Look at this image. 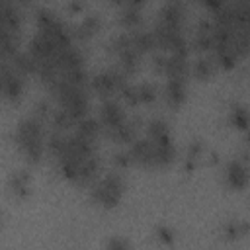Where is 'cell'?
I'll use <instances>...</instances> for the list:
<instances>
[{"instance_id": "cell-21", "label": "cell", "mask_w": 250, "mask_h": 250, "mask_svg": "<svg viewBox=\"0 0 250 250\" xmlns=\"http://www.w3.org/2000/svg\"><path fill=\"white\" fill-rule=\"evenodd\" d=\"M68 8H70V10H80L82 4H80V2H72V4H68Z\"/></svg>"}, {"instance_id": "cell-13", "label": "cell", "mask_w": 250, "mask_h": 250, "mask_svg": "<svg viewBox=\"0 0 250 250\" xmlns=\"http://www.w3.org/2000/svg\"><path fill=\"white\" fill-rule=\"evenodd\" d=\"M131 41L135 45V49L143 55L145 51H150L156 47V39H154V33L148 31V29H131Z\"/></svg>"}, {"instance_id": "cell-18", "label": "cell", "mask_w": 250, "mask_h": 250, "mask_svg": "<svg viewBox=\"0 0 250 250\" xmlns=\"http://www.w3.org/2000/svg\"><path fill=\"white\" fill-rule=\"evenodd\" d=\"M154 234H156V238H158L160 242H164V244H172L174 238H176L174 229L168 227V225H158V227L154 229Z\"/></svg>"}, {"instance_id": "cell-12", "label": "cell", "mask_w": 250, "mask_h": 250, "mask_svg": "<svg viewBox=\"0 0 250 250\" xmlns=\"http://www.w3.org/2000/svg\"><path fill=\"white\" fill-rule=\"evenodd\" d=\"M29 184H31V178H29L27 170L12 172V176H10V189H12V193L16 197H25L29 193Z\"/></svg>"}, {"instance_id": "cell-4", "label": "cell", "mask_w": 250, "mask_h": 250, "mask_svg": "<svg viewBox=\"0 0 250 250\" xmlns=\"http://www.w3.org/2000/svg\"><path fill=\"white\" fill-rule=\"evenodd\" d=\"M248 152H244L242 156H236L232 160H229V164L225 166V182L229 188L232 189H242L248 186L250 182V168H248Z\"/></svg>"}, {"instance_id": "cell-5", "label": "cell", "mask_w": 250, "mask_h": 250, "mask_svg": "<svg viewBox=\"0 0 250 250\" xmlns=\"http://www.w3.org/2000/svg\"><path fill=\"white\" fill-rule=\"evenodd\" d=\"M125 119H127V115L123 113V107L115 102V100H105L102 105H100V125L107 131V135L109 133H113L115 129H119L123 123H125Z\"/></svg>"}, {"instance_id": "cell-15", "label": "cell", "mask_w": 250, "mask_h": 250, "mask_svg": "<svg viewBox=\"0 0 250 250\" xmlns=\"http://www.w3.org/2000/svg\"><path fill=\"white\" fill-rule=\"evenodd\" d=\"M248 232H250V223L242 221V219H229L223 225V234L227 238H240V236H244Z\"/></svg>"}, {"instance_id": "cell-3", "label": "cell", "mask_w": 250, "mask_h": 250, "mask_svg": "<svg viewBox=\"0 0 250 250\" xmlns=\"http://www.w3.org/2000/svg\"><path fill=\"white\" fill-rule=\"evenodd\" d=\"M127 74L123 70L117 68H105L98 74L92 76V90L98 92L100 96H104L105 100H109L111 94L115 92H123V88L127 86Z\"/></svg>"}, {"instance_id": "cell-20", "label": "cell", "mask_w": 250, "mask_h": 250, "mask_svg": "<svg viewBox=\"0 0 250 250\" xmlns=\"http://www.w3.org/2000/svg\"><path fill=\"white\" fill-rule=\"evenodd\" d=\"M113 162L117 164V166H121V168H125V166H129L131 162H133V156H131V150H119V152H115L113 154Z\"/></svg>"}, {"instance_id": "cell-9", "label": "cell", "mask_w": 250, "mask_h": 250, "mask_svg": "<svg viewBox=\"0 0 250 250\" xmlns=\"http://www.w3.org/2000/svg\"><path fill=\"white\" fill-rule=\"evenodd\" d=\"M164 94H166V102L170 105H180L186 100V76L168 78Z\"/></svg>"}, {"instance_id": "cell-16", "label": "cell", "mask_w": 250, "mask_h": 250, "mask_svg": "<svg viewBox=\"0 0 250 250\" xmlns=\"http://www.w3.org/2000/svg\"><path fill=\"white\" fill-rule=\"evenodd\" d=\"M215 66H217V61L213 55L209 57H199L193 66H191V72L197 76V78H209L213 72H215Z\"/></svg>"}, {"instance_id": "cell-8", "label": "cell", "mask_w": 250, "mask_h": 250, "mask_svg": "<svg viewBox=\"0 0 250 250\" xmlns=\"http://www.w3.org/2000/svg\"><path fill=\"white\" fill-rule=\"evenodd\" d=\"M102 25V18L98 12H88L80 21L78 25L74 27V37L78 39H88L90 35H94Z\"/></svg>"}, {"instance_id": "cell-7", "label": "cell", "mask_w": 250, "mask_h": 250, "mask_svg": "<svg viewBox=\"0 0 250 250\" xmlns=\"http://www.w3.org/2000/svg\"><path fill=\"white\" fill-rule=\"evenodd\" d=\"M156 21L162 23H170V25H182V18H184V4L178 0H168L160 6L158 14H156Z\"/></svg>"}, {"instance_id": "cell-11", "label": "cell", "mask_w": 250, "mask_h": 250, "mask_svg": "<svg viewBox=\"0 0 250 250\" xmlns=\"http://www.w3.org/2000/svg\"><path fill=\"white\" fill-rule=\"evenodd\" d=\"M229 123L238 131H250V111L242 104H232L229 109Z\"/></svg>"}, {"instance_id": "cell-10", "label": "cell", "mask_w": 250, "mask_h": 250, "mask_svg": "<svg viewBox=\"0 0 250 250\" xmlns=\"http://www.w3.org/2000/svg\"><path fill=\"white\" fill-rule=\"evenodd\" d=\"M141 8H143V2H123L119 10V21L125 27L137 29V25L141 23Z\"/></svg>"}, {"instance_id": "cell-1", "label": "cell", "mask_w": 250, "mask_h": 250, "mask_svg": "<svg viewBox=\"0 0 250 250\" xmlns=\"http://www.w3.org/2000/svg\"><path fill=\"white\" fill-rule=\"evenodd\" d=\"M16 143L29 162H39L45 152L43 121L33 113L20 119V123L16 125Z\"/></svg>"}, {"instance_id": "cell-14", "label": "cell", "mask_w": 250, "mask_h": 250, "mask_svg": "<svg viewBox=\"0 0 250 250\" xmlns=\"http://www.w3.org/2000/svg\"><path fill=\"white\" fill-rule=\"evenodd\" d=\"M100 121L98 119H94V117H82L78 123H76V135H80V137H84V139H88V141H96V135H98V131H100Z\"/></svg>"}, {"instance_id": "cell-19", "label": "cell", "mask_w": 250, "mask_h": 250, "mask_svg": "<svg viewBox=\"0 0 250 250\" xmlns=\"http://www.w3.org/2000/svg\"><path fill=\"white\" fill-rule=\"evenodd\" d=\"M104 250H131V244L127 238L123 236H111L107 242H105V248Z\"/></svg>"}, {"instance_id": "cell-2", "label": "cell", "mask_w": 250, "mask_h": 250, "mask_svg": "<svg viewBox=\"0 0 250 250\" xmlns=\"http://www.w3.org/2000/svg\"><path fill=\"white\" fill-rule=\"evenodd\" d=\"M123 191H125V182H123V176L119 172L105 174L102 180L94 182L90 188L92 199L104 207H115L121 201Z\"/></svg>"}, {"instance_id": "cell-17", "label": "cell", "mask_w": 250, "mask_h": 250, "mask_svg": "<svg viewBox=\"0 0 250 250\" xmlns=\"http://www.w3.org/2000/svg\"><path fill=\"white\" fill-rule=\"evenodd\" d=\"M137 90V102L139 104H150L156 98V88L152 82H141L135 86Z\"/></svg>"}, {"instance_id": "cell-6", "label": "cell", "mask_w": 250, "mask_h": 250, "mask_svg": "<svg viewBox=\"0 0 250 250\" xmlns=\"http://www.w3.org/2000/svg\"><path fill=\"white\" fill-rule=\"evenodd\" d=\"M0 84H2V94L8 100H18L21 96V92H23V76L20 72H16L8 62L2 64Z\"/></svg>"}]
</instances>
